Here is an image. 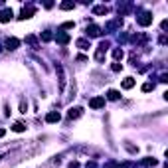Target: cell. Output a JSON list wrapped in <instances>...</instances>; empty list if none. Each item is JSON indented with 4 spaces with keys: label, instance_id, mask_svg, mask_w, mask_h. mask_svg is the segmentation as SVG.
<instances>
[{
    "label": "cell",
    "instance_id": "obj_25",
    "mask_svg": "<svg viewBox=\"0 0 168 168\" xmlns=\"http://www.w3.org/2000/svg\"><path fill=\"white\" fill-rule=\"evenodd\" d=\"M69 168H79V162H69Z\"/></svg>",
    "mask_w": 168,
    "mask_h": 168
},
{
    "label": "cell",
    "instance_id": "obj_22",
    "mask_svg": "<svg viewBox=\"0 0 168 168\" xmlns=\"http://www.w3.org/2000/svg\"><path fill=\"white\" fill-rule=\"evenodd\" d=\"M111 69H113V71H121V69H123V65H121V64H113Z\"/></svg>",
    "mask_w": 168,
    "mask_h": 168
},
{
    "label": "cell",
    "instance_id": "obj_14",
    "mask_svg": "<svg viewBox=\"0 0 168 168\" xmlns=\"http://www.w3.org/2000/svg\"><path fill=\"white\" fill-rule=\"evenodd\" d=\"M93 12H95V14H107V12H109V8H107V6H97Z\"/></svg>",
    "mask_w": 168,
    "mask_h": 168
},
{
    "label": "cell",
    "instance_id": "obj_4",
    "mask_svg": "<svg viewBox=\"0 0 168 168\" xmlns=\"http://www.w3.org/2000/svg\"><path fill=\"white\" fill-rule=\"evenodd\" d=\"M81 113H83L81 107H71L69 113H67V117H69V119H77V117H81Z\"/></svg>",
    "mask_w": 168,
    "mask_h": 168
},
{
    "label": "cell",
    "instance_id": "obj_16",
    "mask_svg": "<svg viewBox=\"0 0 168 168\" xmlns=\"http://www.w3.org/2000/svg\"><path fill=\"white\" fill-rule=\"evenodd\" d=\"M26 42L32 46V48H38V42H36V38H34V36H28V38H26Z\"/></svg>",
    "mask_w": 168,
    "mask_h": 168
},
{
    "label": "cell",
    "instance_id": "obj_7",
    "mask_svg": "<svg viewBox=\"0 0 168 168\" xmlns=\"http://www.w3.org/2000/svg\"><path fill=\"white\" fill-rule=\"evenodd\" d=\"M61 117H60V113H56V111H52V113H48V117H46V121L48 123H57Z\"/></svg>",
    "mask_w": 168,
    "mask_h": 168
},
{
    "label": "cell",
    "instance_id": "obj_19",
    "mask_svg": "<svg viewBox=\"0 0 168 168\" xmlns=\"http://www.w3.org/2000/svg\"><path fill=\"white\" fill-rule=\"evenodd\" d=\"M152 89H154L152 83H144V85H142V91H152Z\"/></svg>",
    "mask_w": 168,
    "mask_h": 168
},
{
    "label": "cell",
    "instance_id": "obj_3",
    "mask_svg": "<svg viewBox=\"0 0 168 168\" xmlns=\"http://www.w3.org/2000/svg\"><path fill=\"white\" fill-rule=\"evenodd\" d=\"M12 16H14V14H12V10H10V8H4V10H0V22H8V20H12Z\"/></svg>",
    "mask_w": 168,
    "mask_h": 168
},
{
    "label": "cell",
    "instance_id": "obj_20",
    "mask_svg": "<svg viewBox=\"0 0 168 168\" xmlns=\"http://www.w3.org/2000/svg\"><path fill=\"white\" fill-rule=\"evenodd\" d=\"M75 24L73 22H65V24H61V28H64V30H69V28H73Z\"/></svg>",
    "mask_w": 168,
    "mask_h": 168
},
{
    "label": "cell",
    "instance_id": "obj_21",
    "mask_svg": "<svg viewBox=\"0 0 168 168\" xmlns=\"http://www.w3.org/2000/svg\"><path fill=\"white\" fill-rule=\"evenodd\" d=\"M119 168H134L133 162H123V164H119Z\"/></svg>",
    "mask_w": 168,
    "mask_h": 168
},
{
    "label": "cell",
    "instance_id": "obj_12",
    "mask_svg": "<svg viewBox=\"0 0 168 168\" xmlns=\"http://www.w3.org/2000/svg\"><path fill=\"white\" fill-rule=\"evenodd\" d=\"M77 46H79L81 49H89V48H91V44H89L87 40H77Z\"/></svg>",
    "mask_w": 168,
    "mask_h": 168
},
{
    "label": "cell",
    "instance_id": "obj_18",
    "mask_svg": "<svg viewBox=\"0 0 168 168\" xmlns=\"http://www.w3.org/2000/svg\"><path fill=\"white\" fill-rule=\"evenodd\" d=\"M52 34H49V32H44V34H42V40H44V42H49V40H52Z\"/></svg>",
    "mask_w": 168,
    "mask_h": 168
},
{
    "label": "cell",
    "instance_id": "obj_24",
    "mask_svg": "<svg viewBox=\"0 0 168 168\" xmlns=\"http://www.w3.org/2000/svg\"><path fill=\"white\" fill-rule=\"evenodd\" d=\"M26 109H28V103H24V101H22V103H20V111L26 113Z\"/></svg>",
    "mask_w": 168,
    "mask_h": 168
},
{
    "label": "cell",
    "instance_id": "obj_26",
    "mask_svg": "<svg viewBox=\"0 0 168 168\" xmlns=\"http://www.w3.org/2000/svg\"><path fill=\"white\" fill-rule=\"evenodd\" d=\"M4 133H6V131H4V129H0V138L4 137Z\"/></svg>",
    "mask_w": 168,
    "mask_h": 168
},
{
    "label": "cell",
    "instance_id": "obj_11",
    "mask_svg": "<svg viewBox=\"0 0 168 168\" xmlns=\"http://www.w3.org/2000/svg\"><path fill=\"white\" fill-rule=\"evenodd\" d=\"M119 97H121V93H119V91H115V89H111L107 93V99H111V101H117Z\"/></svg>",
    "mask_w": 168,
    "mask_h": 168
},
{
    "label": "cell",
    "instance_id": "obj_10",
    "mask_svg": "<svg viewBox=\"0 0 168 168\" xmlns=\"http://www.w3.org/2000/svg\"><path fill=\"white\" fill-rule=\"evenodd\" d=\"M99 34H101V30H99L97 26H89V28H87V36L95 38V36H99Z\"/></svg>",
    "mask_w": 168,
    "mask_h": 168
},
{
    "label": "cell",
    "instance_id": "obj_1",
    "mask_svg": "<svg viewBox=\"0 0 168 168\" xmlns=\"http://www.w3.org/2000/svg\"><path fill=\"white\" fill-rule=\"evenodd\" d=\"M137 22L141 24V26H150V24H152V14H150V12H142L137 18Z\"/></svg>",
    "mask_w": 168,
    "mask_h": 168
},
{
    "label": "cell",
    "instance_id": "obj_9",
    "mask_svg": "<svg viewBox=\"0 0 168 168\" xmlns=\"http://www.w3.org/2000/svg\"><path fill=\"white\" fill-rule=\"evenodd\" d=\"M133 87H134V79L133 77L123 79V89H133Z\"/></svg>",
    "mask_w": 168,
    "mask_h": 168
},
{
    "label": "cell",
    "instance_id": "obj_23",
    "mask_svg": "<svg viewBox=\"0 0 168 168\" xmlns=\"http://www.w3.org/2000/svg\"><path fill=\"white\" fill-rule=\"evenodd\" d=\"M146 164H148V166H156V164H158V162H156V160H154V158H146Z\"/></svg>",
    "mask_w": 168,
    "mask_h": 168
},
{
    "label": "cell",
    "instance_id": "obj_2",
    "mask_svg": "<svg viewBox=\"0 0 168 168\" xmlns=\"http://www.w3.org/2000/svg\"><path fill=\"white\" fill-rule=\"evenodd\" d=\"M103 105H105V97H93L89 101V107L91 109H101Z\"/></svg>",
    "mask_w": 168,
    "mask_h": 168
},
{
    "label": "cell",
    "instance_id": "obj_8",
    "mask_svg": "<svg viewBox=\"0 0 168 168\" xmlns=\"http://www.w3.org/2000/svg\"><path fill=\"white\" fill-rule=\"evenodd\" d=\"M12 131H14V133H24V131H26V125L18 121V123H14V125H12Z\"/></svg>",
    "mask_w": 168,
    "mask_h": 168
},
{
    "label": "cell",
    "instance_id": "obj_15",
    "mask_svg": "<svg viewBox=\"0 0 168 168\" xmlns=\"http://www.w3.org/2000/svg\"><path fill=\"white\" fill-rule=\"evenodd\" d=\"M113 57H115V60H123V49H113Z\"/></svg>",
    "mask_w": 168,
    "mask_h": 168
},
{
    "label": "cell",
    "instance_id": "obj_13",
    "mask_svg": "<svg viewBox=\"0 0 168 168\" xmlns=\"http://www.w3.org/2000/svg\"><path fill=\"white\" fill-rule=\"evenodd\" d=\"M57 42H60V44H67V42H69V36H67V34H57Z\"/></svg>",
    "mask_w": 168,
    "mask_h": 168
},
{
    "label": "cell",
    "instance_id": "obj_5",
    "mask_svg": "<svg viewBox=\"0 0 168 168\" xmlns=\"http://www.w3.org/2000/svg\"><path fill=\"white\" fill-rule=\"evenodd\" d=\"M20 46V40H16V38H8L6 40V49H16Z\"/></svg>",
    "mask_w": 168,
    "mask_h": 168
},
{
    "label": "cell",
    "instance_id": "obj_6",
    "mask_svg": "<svg viewBox=\"0 0 168 168\" xmlns=\"http://www.w3.org/2000/svg\"><path fill=\"white\" fill-rule=\"evenodd\" d=\"M32 14H34V8L28 6V8H24V10H22V14H20L18 18L20 20H28V18H32Z\"/></svg>",
    "mask_w": 168,
    "mask_h": 168
},
{
    "label": "cell",
    "instance_id": "obj_17",
    "mask_svg": "<svg viewBox=\"0 0 168 168\" xmlns=\"http://www.w3.org/2000/svg\"><path fill=\"white\" fill-rule=\"evenodd\" d=\"M73 8V2H61V10H71Z\"/></svg>",
    "mask_w": 168,
    "mask_h": 168
}]
</instances>
